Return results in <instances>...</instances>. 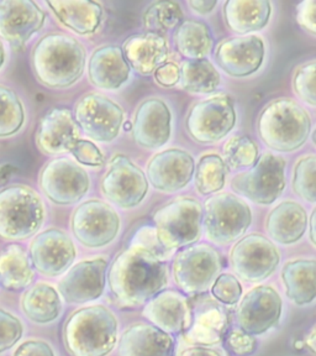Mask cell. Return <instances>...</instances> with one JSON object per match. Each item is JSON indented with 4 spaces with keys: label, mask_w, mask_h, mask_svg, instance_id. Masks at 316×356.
<instances>
[{
    "label": "cell",
    "mask_w": 316,
    "mask_h": 356,
    "mask_svg": "<svg viewBox=\"0 0 316 356\" xmlns=\"http://www.w3.org/2000/svg\"><path fill=\"white\" fill-rule=\"evenodd\" d=\"M168 255L131 241L117 254L108 270V286L122 308H139L168 284Z\"/></svg>",
    "instance_id": "1"
},
{
    "label": "cell",
    "mask_w": 316,
    "mask_h": 356,
    "mask_svg": "<svg viewBox=\"0 0 316 356\" xmlns=\"http://www.w3.org/2000/svg\"><path fill=\"white\" fill-rule=\"evenodd\" d=\"M87 65L83 44L66 33L44 35L31 54L33 74L51 89L71 87L82 77Z\"/></svg>",
    "instance_id": "2"
},
{
    "label": "cell",
    "mask_w": 316,
    "mask_h": 356,
    "mask_svg": "<svg viewBox=\"0 0 316 356\" xmlns=\"http://www.w3.org/2000/svg\"><path fill=\"white\" fill-rule=\"evenodd\" d=\"M63 343L72 356H108L119 343L117 314L104 305L73 312L63 325Z\"/></svg>",
    "instance_id": "3"
},
{
    "label": "cell",
    "mask_w": 316,
    "mask_h": 356,
    "mask_svg": "<svg viewBox=\"0 0 316 356\" xmlns=\"http://www.w3.org/2000/svg\"><path fill=\"white\" fill-rule=\"evenodd\" d=\"M262 143L278 152H293L306 144L311 131L309 113L290 98L269 102L257 119Z\"/></svg>",
    "instance_id": "4"
},
{
    "label": "cell",
    "mask_w": 316,
    "mask_h": 356,
    "mask_svg": "<svg viewBox=\"0 0 316 356\" xmlns=\"http://www.w3.org/2000/svg\"><path fill=\"white\" fill-rule=\"evenodd\" d=\"M46 218L41 195L25 184L0 191V238L26 240L39 233Z\"/></svg>",
    "instance_id": "5"
},
{
    "label": "cell",
    "mask_w": 316,
    "mask_h": 356,
    "mask_svg": "<svg viewBox=\"0 0 316 356\" xmlns=\"http://www.w3.org/2000/svg\"><path fill=\"white\" fill-rule=\"evenodd\" d=\"M152 219L157 240L169 254L197 244L201 238L203 207L193 198L181 197L167 203Z\"/></svg>",
    "instance_id": "6"
},
{
    "label": "cell",
    "mask_w": 316,
    "mask_h": 356,
    "mask_svg": "<svg viewBox=\"0 0 316 356\" xmlns=\"http://www.w3.org/2000/svg\"><path fill=\"white\" fill-rule=\"evenodd\" d=\"M225 266L222 254L208 244L190 245L178 251L172 264L174 284L190 296L206 293Z\"/></svg>",
    "instance_id": "7"
},
{
    "label": "cell",
    "mask_w": 316,
    "mask_h": 356,
    "mask_svg": "<svg viewBox=\"0 0 316 356\" xmlns=\"http://www.w3.org/2000/svg\"><path fill=\"white\" fill-rule=\"evenodd\" d=\"M252 222L249 204L238 195L217 193L206 200L203 208V229L209 241L231 244L244 236Z\"/></svg>",
    "instance_id": "8"
},
{
    "label": "cell",
    "mask_w": 316,
    "mask_h": 356,
    "mask_svg": "<svg viewBox=\"0 0 316 356\" xmlns=\"http://www.w3.org/2000/svg\"><path fill=\"white\" fill-rule=\"evenodd\" d=\"M285 166L287 162L282 156L266 152L247 172L233 178L231 188L256 204L269 206L283 195Z\"/></svg>",
    "instance_id": "9"
},
{
    "label": "cell",
    "mask_w": 316,
    "mask_h": 356,
    "mask_svg": "<svg viewBox=\"0 0 316 356\" xmlns=\"http://www.w3.org/2000/svg\"><path fill=\"white\" fill-rule=\"evenodd\" d=\"M71 228L79 244L88 249H100L117 239L122 219L110 204L103 200H90L74 209Z\"/></svg>",
    "instance_id": "10"
},
{
    "label": "cell",
    "mask_w": 316,
    "mask_h": 356,
    "mask_svg": "<svg viewBox=\"0 0 316 356\" xmlns=\"http://www.w3.org/2000/svg\"><path fill=\"white\" fill-rule=\"evenodd\" d=\"M238 120L231 97L217 95L198 102L189 111L185 128L199 144H215L228 136Z\"/></svg>",
    "instance_id": "11"
},
{
    "label": "cell",
    "mask_w": 316,
    "mask_h": 356,
    "mask_svg": "<svg viewBox=\"0 0 316 356\" xmlns=\"http://www.w3.org/2000/svg\"><path fill=\"white\" fill-rule=\"evenodd\" d=\"M149 179L128 157L114 156L100 182L101 193L113 204L131 209L144 202L149 192Z\"/></svg>",
    "instance_id": "12"
},
{
    "label": "cell",
    "mask_w": 316,
    "mask_h": 356,
    "mask_svg": "<svg viewBox=\"0 0 316 356\" xmlns=\"http://www.w3.org/2000/svg\"><path fill=\"white\" fill-rule=\"evenodd\" d=\"M73 117L78 128L99 143H111L117 139L124 124L122 106L99 93L81 97L74 106Z\"/></svg>",
    "instance_id": "13"
},
{
    "label": "cell",
    "mask_w": 316,
    "mask_h": 356,
    "mask_svg": "<svg viewBox=\"0 0 316 356\" xmlns=\"http://www.w3.org/2000/svg\"><path fill=\"white\" fill-rule=\"evenodd\" d=\"M40 188L46 198L58 206L78 203L88 193L90 178L83 167L69 159L47 162L40 172Z\"/></svg>",
    "instance_id": "14"
},
{
    "label": "cell",
    "mask_w": 316,
    "mask_h": 356,
    "mask_svg": "<svg viewBox=\"0 0 316 356\" xmlns=\"http://www.w3.org/2000/svg\"><path fill=\"white\" fill-rule=\"evenodd\" d=\"M233 271L247 282H261L269 277L281 262L277 246L262 234L252 233L233 245L230 251Z\"/></svg>",
    "instance_id": "15"
},
{
    "label": "cell",
    "mask_w": 316,
    "mask_h": 356,
    "mask_svg": "<svg viewBox=\"0 0 316 356\" xmlns=\"http://www.w3.org/2000/svg\"><path fill=\"white\" fill-rule=\"evenodd\" d=\"M109 262L104 256L82 260L60 280L57 289L68 305H85L99 300L106 292Z\"/></svg>",
    "instance_id": "16"
},
{
    "label": "cell",
    "mask_w": 316,
    "mask_h": 356,
    "mask_svg": "<svg viewBox=\"0 0 316 356\" xmlns=\"http://www.w3.org/2000/svg\"><path fill=\"white\" fill-rule=\"evenodd\" d=\"M33 268L46 277H58L73 266L77 249L72 238L58 228L36 234L28 246Z\"/></svg>",
    "instance_id": "17"
},
{
    "label": "cell",
    "mask_w": 316,
    "mask_h": 356,
    "mask_svg": "<svg viewBox=\"0 0 316 356\" xmlns=\"http://www.w3.org/2000/svg\"><path fill=\"white\" fill-rule=\"evenodd\" d=\"M283 300L272 286H256L244 296L236 312L239 328L252 335H262L277 327L282 317Z\"/></svg>",
    "instance_id": "18"
},
{
    "label": "cell",
    "mask_w": 316,
    "mask_h": 356,
    "mask_svg": "<svg viewBox=\"0 0 316 356\" xmlns=\"http://www.w3.org/2000/svg\"><path fill=\"white\" fill-rule=\"evenodd\" d=\"M194 297H197L194 300H190V322L182 334V338L190 345L213 346L219 344L228 334V313L214 297H200V295Z\"/></svg>",
    "instance_id": "19"
},
{
    "label": "cell",
    "mask_w": 316,
    "mask_h": 356,
    "mask_svg": "<svg viewBox=\"0 0 316 356\" xmlns=\"http://www.w3.org/2000/svg\"><path fill=\"white\" fill-rule=\"evenodd\" d=\"M193 156L181 149H168L151 157L146 176L153 188L163 193H174L185 188L194 177Z\"/></svg>",
    "instance_id": "20"
},
{
    "label": "cell",
    "mask_w": 316,
    "mask_h": 356,
    "mask_svg": "<svg viewBox=\"0 0 316 356\" xmlns=\"http://www.w3.org/2000/svg\"><path fill=\"white\" fill-rule=\"evenodd\" d=\"M265 42L257 35L222 40L215 50V61L224 72L235 78L252 76L265 61Z\"/></svg>",
    "instance_id": "21"
},
{
    "label": "cell",
    "mask_w": 316,
    "mask_h": 356,
    "mask_svg": "<svg viewBox=\"0 0 316 356\" xmlns=\"http://www.w3.org/2000/svg\"><path fill=\"white\" fill-rule=\"evenodd\" d=\"M46 14L31 0H0V36L19 47L44 26Z\"/></svg>",
    "instance_id": "22"
},
{
    "label": "cell",
    "mask_w": 316,
    "mask_h": 356,
    "mask_svg": "<svg viewBox=\"0 0 316 356\" xmlns=\"http://www.w3.org/2000/svg\"><path fill=\"white\" fill-rule=\"evenodd\" d=\"M172 134V114L165 100L149 98L135 111L133 136L146 150L158 149L168 143Z\"/></svg>",
    "instance_id": "23"
},
{
    "label": "cell",
    "mask_w": 316,
    "mask_h": 356,
    "mask_svg": "<svg viewBox=\"0 0 316 356\" xmlns=\"http://www.w3.org/2000/svg\"><path fill=\"white\" fill-rule=\"evenodd\" d=\"M79 128L72 111L67 108H52L41 118L35 141L46 155H60L72 152L79 141Z\"/></svg>",
    "instance_id": "24"
},
{
    "label": "cell",
    "mask_w": 316,
    "mask_h": 356,
    "mask_svg": "<svg viewBox=\"0 0 316 356\" xmlns=\"http://www.w3.org/2000/svg\"><path fill=\"white\" fill-rule=\"evenodd\" d=\"M147 322L169 334H183L192 317V303L176 289H163L144 306Z\"/></svg>",
    "instance_id": "25"
},
{
    "label": "cell",
    "mask_w": 316,
    "mask_h": 356,
    "mask_svg": "<svg viewBox=\"0 0 316 356\" xmlns=\"http://www.w3.org/2000/svg\"><path fill=\"white\" fill-rule=\"evenodd\" d=\"M117 353L119 356H176V339L151 323H133L120 335Z\"/></svg>",
    "instance_id": "26"
},
{
    "label": "cell",
    "mask_w": 316,
    "mask_h": 356,
    "mask_svg": "<svg viewBox=\"0 0 316 356\" xmlns=\"http://www.w3.org/2000/svg\"><path fill=\"white\" fill-rule=\"evenodd\" d=\"M131 67L117 44L98 47L88 62V77L97 88L117 90L126 83Z\"/></svg>",
    "instance_id": "27"
},
{
    "label": "cell",
    "mask_w": 316,
    "mask_h": 356,
    "mask_svg": "<svg viewBox=\"0 0 316 356\" xmlns=\"http://www.w3.org/2000/svg\"><path fill=\"white\" fill-rule=\"evenodd\" d=\"M122 51L130 67L144 76L155 73L168 58L166 38L158 33L133 35L125 41Z\"/></svg>",
    "instance_id": "28"
},
{
    "label": "cell",
    "mask_w": 316,
    "mask_h": 356,
    "mask_svg": "<svg viewBox=\"0 0 316 356\" xmlns=\"http://www.w3.org/2000/svg\"><path fill=\"white\" fill-rule=\"evenodd\" d=\"M308 224L306 208L293 200H284L269 211L266 230L278 244L292 245L304 236Z\"/></svg>",
    "instance_id": "29"
},
{
    "label": "cell",
    "mask_w": 316,
    "mask_h": 356,
    "mask_svg": "<svg viewBox=\"0 0 316 356\" xmlns=\"http://www.w3.org/2000/svg\"><path fill=\"white\" fill-rule=\"evenodd\" d=\"M225 24L233 33L246 36L266 28L272 15L268 0H228L224 4Z\"/></svg>",
    "instance_id": "30"
},
{
    "label": "cell",
    "mask_w": 316,
    "mask_h": 356,
    "mask_svg": "<svg viewBox=\"0 0 316 356\" xmlns=\"http://www.w3.org/2000/svg\"><path fill=\"white\" fill-rule=\"evenodd\" d=\"M62 25L78 35H90L99 29L103 6L92 0H52L46 1Z\"/></svg>",
    "instance_id": "31"
},
{
    "label": "cell",
    "mask_w": 316,
    "mask_h": 356,
    "mask_svg": "<svg viewBox=\"0 0 316 356\" xmlns=\"http://www.w3.org/2000/svg\"><path fill=\"white\" fill-rule=\"evenodd\" d=\"M20 306L30 322L46 325L61 317L63 300L52 284L38 282L24 292Z\"/></svg>",
    "instance_id": "32"
},
{
    "label": "cell",
    "mask_w": 316,
    "mask_h": 356,
    "mask_svg": "<svg viewBox=\"0 0 316 356\" xmlns=\"http://www.w3.org/2000/svg\"><path fill=\"white\" fill-rule=\"evenodd\" d=\"M287 297L297 306L316 300V260L297 259L284 265L281 273Z\"/></svg>",
    "instance_id": "33"
},
{
    "label": "cell",
    "mask_w": 316,
    "mask_h": 356,
    "mask_svg": "<svg viewBox=\"0 0 316 356\" xmlns=\"http://www.w3.org/2000/svg\"><path fill=\"white\" fill-rule=\"evenodd\" d=\"M28 252L20 244L0 250V284L6 291H22L33 284L35 271Z\"/></svg>",
    "instance_id": "34"
},
{
    "label": "cell",
    "mask_w": 316,
    "mask_h": 356,
    "mask_svg": "<svg viewBox=\"0 0 316 356\" xmlns=\"http://www.w3.org/2000/svg\"><path fill=\"white\" fill-rule=\"evenodd\" d=\"M174 44L187 60H204L213 50V35L206 22L184 20L174 33Z\"/></svg>",
    "instance_id": "35"
},
{
    "label": "cell",
    "mask_w": 316,
    "mask_h": 356,
    "mask_svg": "<svg viewBox=\"0 0 316 356\" xmlns=\"http://www.w3.org/2000/svg\"><path fill=\"white\" fill-rule=\"evenodd\" d=\"M222 82L220 73L209 60H187L181 67V86L195 95H210Z\"/></svg>",
    "instance_id": "36"
},
{
    "label": "cell",
    "mask_w": 316,
    "mask_h": 356,
    "mask_svg": "<svg viewBox=\"0 0 316 356\" xmlns=\"http://www.w3.org/2000/svg\"><path fill=\"white\" fill-rule=\"evenodd\" d=\"M226 176L228 167L224 159L217 154H208L200 159L195 167V188L199 195H214L225 187Z\"/></svg>",
    "instance_id": "37"
},
{
    "label": "cell",
    "mask_w": 316,
    "mask_h": 356,
    "mask_svg": "<svg viewBox=\"0 0 316 356\" xmlns=\"http://www.w3.org/2000/svg\"><path fill=\"white\" fill-rule=\"evenodd\" d=\"M183 10L178 3L160 0L146 9L142 22L147 33L163 35V33L177 29L183 22Z\"/></svg>",
    "instance_id": "38"
},
{
    "label": "cell",
    "mask_w": 316,
    "mask_h": 356,
    "mask_svg": "<svg viewBox=\"0 0 316 356\" xmlns=\"http://www.w3.org/2000/svg\"><path fill=\"white\" fill-rule=\"evenodd\" d=\"M25 111L13 89L0 84V138L13 136L22 128Z\"/></svg>",
    "instance_id": "39"
},
{
    "label": "cell",
    "mask_w": 316,
    "mask_h": 356,
    "mask_svg": "<svg viewBox=\"0 0 316 356\" xmlns=\"http://www.w3.org/2000/svg\"><path fill=\"white\" fill-rule=\"evenodd\" d=\"M222 154L226 166L233 171L252 168L260 159L258 146L250 136L246 135H236L230 138L224 145Z\"/></svg>",
    "instance_id": "40"
},
{
    "label": "cell",
    "mask_w": 316,
    "mask_h": 356,
    "mask_svg": "<svg viewBox=\"0 0 316 356\" xmlns=\"http://www.w3.org/2000/svg\"><path fill=\"white\" fill-rule=\"evenodd\" d=\"M293 191L301 200L316 203V156L300 157L293 172Z\"/></svg>",
    "instance_id": "41"
},
{
    "label": "cell",
    "mask_w": 316,
    "mask_h": 356,
    "mask_svg": "<svg viewBox=\"0 0 316 356\" xmlns=\"http://www.w3.org/2000/svg\"><path fill=\"white\" fill-rule=\"evenodd\" d=\"M293 89L299 99L316 106V60L306 62L295 70Z\"/></svg>",
    "instance_id": "42"
},
{
    "label": "cell",
    "mask_w": 316,
    "mask_h": 356,
    "mask_svg": "<svg viewBox=\"0 0 316 356\" xmlns=\"http://www.w3.org/2000/svg\"><path fill=\"white\" fill-rule=\"evenodd\" d=\"M24 333L22 319L0 307V355L17 346Z\"/></svg>",
    "instance_id": "43"
},
{
    "label": "cell",
    "mask_w": 316,
    "mask_h": 356,
    "mask_svg": "<svg viewBox=\"0 0 316 356\" xmlns=\"http://www.w3.org/2000/svg\"><path fill=\"white\" fill-rule=\"evenodd\" d=\"M211 295L222 305L235 306L242 296V286L231 273H222L211 287Z\"/></svg>",
    "instance_id": "44"
},
{
    "label": "cell",
    "mask_w": 316,
    "mask_h": 356,
    "mask_svg": "<svg viewBox=\"0 0 316 356\" xmlns=\"http://www.w3.org/2000/svg\"><path fill=\"white\" fill-rule=\"evenodd\" d=\"M226 345L228 350L236 356H250L257 350V339L255 335L246 333L242 329H233L226 337Z\"/></svg>",
    "instance_id": "45"
},
{
    "label": "cell",
    "mask_w": 316,
    "mask_h": 356,
    "mask_svg": "<svg viewBox=\"0 0 316 356\" xmlns=\"http://www.w3.org/2000/svg\"><path fill=\"white\" fill-rule=\"evenodd\" d=\"M71 154L74 156L76 161L84 166L100 167L104 163L103 152L89 140H79Z\"/></svg>",
    "instance_id": "46"
},
{
    "label": "cell",
    "mask_w": 316,
    "mask_h": 356,
    "mask_svg": "<svg viewBox=\"0 0 316 356\" xmlns=\"http://www.w3.org/2000/svg\"><path fill=\"white\" fill-rule=\"evenodd\" d=\"M295 20L304 31L316 36V0H306L298 4Z\"/></svg>",
    "instance_id": "47"
},
{
    "label": "cell",
    "mask_w": 316,
    "mask_h": 356,
    "mask_svg": "<svg viewBox=\"0 0 316 356\" xmlns=\"http://www.w3.org/2000/svg\"><path fill=\"white\" fill-rule=\"evenodd\" d=\"M13 356H56V353L44 340L28 339L17 345Z\"/></svg>",
    "instance_id": "48"
},
{
    "label": "cell",
    "mask_w": 316,
    "mask_h": 356,
    "mask_svg": "<svg viewBox=\"0 0 316 356\" xmlns=\"http://www.w3.org/2000/svg\"><path fill=\"white\" fill-rule=\"evenodd\" d=\"M155 79L162 87L171 88L178 82H181V68L173 62H166L156 71Z\"/></svg>",
    "instance_id": "49"
},
{
    "label": "cell",
    "mask_w": 316,
    "mask_h": 356,
    "mask_svg": "<svg viewBox=\"0 0 316 356\" xmlns=\"http://www.w3.org/2000/svg\"><path fill=\"white\" fill-rule=\"evenodd\" d=\"M177 356H228L225 351L211 348V346H203V345H190L183 350L179 351Z\"/></svg>",
    "instance_id": "50"
},
{
    "label": "cell",
    "mask_w": 316,
    "mask_h": 356,
    "mask_svg": "<svg viewBox=\"0 0 316 356\" xmlns=\"http://www.w3.org/2000/svg\"><path fill=\"white\" fill-rule=\"evenodd\" d=\"M188 6H190V9H193L200 15H208L215 9L217 1L215 0H189Z\"/></svg>",
    "instance_id": "51"
},
{
    "label": "cell",
    "mask_w": 316,
    "mask_h": 356,
    "mask_svg": "<svg viewBox=\"0 0 316 356\" xmlns=\"http://www.w3.org/2000/svg\"><path fill=\"white\" fill-rule=\"evenodd\" d=\"M303 343L308 350L316 355V324L309 330V333L306 334Z\"/></svg>",
    "instance_id": "52"
},
{
    "label": "cell",
    "mask_w": 316,
    "mask_h": 356,
    "mask_svg": "<svg viewBox=\"0 0 316 356\" xmlns=\"http://www.w3.org/2000/svg\"><path fill=\"white\" fill-rule=\"evenodd\" d=\"M17 167L11 166V165L0 166V187H3L10 179L11 176L14 173H17Z\"/></svg>",
    "instance_id": "53"
},
{
    "label": "cell",
    "mask_w": 316,
    "mask_h": 356,
    "mask_svg": "<svg viewBox=\"0 0 316 356\" xmlns=\"http://www.w3.org/2000/svg\"><path fill=\"white\" fill-rule=\"evenodd\" d=\"M309 239L311 244L316 248V207L314 211H311V216L309 218Z\"/></svg>",
    "instance_id": "54"
},
{
    "label": "cell",
    "mask_w": 316,
    "mask_h": 356,
    "mask_svg": "<svg viewBox=\"0 0 316 356\" xmlns=\"http://www.w3.org/2000/svg\"><path fill=\"white\" fill-rule=\"evenodd\" d=\"M6 49H4V44H3V41L0 40V68L4 66V63H6Z\"/></svg>",
    "instance_id": "55"
},
{
    "label": "cell",
    "mask_w": 316,
    "mask_h": 356,
    "mask_svg": "<svg viewBox=\"0 0 316 356\" xmlns=\"http://www.w3.org/2000/svg\"><path fill=\"white\" fill-rule=\"evenodd\" d=\"M313 141H314V144L316 145V129H315V131H314V133H313Z\"/></svg>",
    "instance_id": "56"
}]
</instances>
